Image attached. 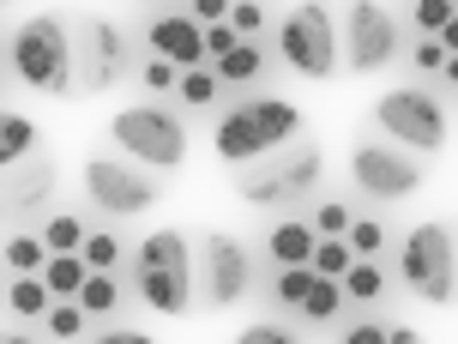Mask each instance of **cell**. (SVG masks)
<instances>
[{
	"mask_svg": "<svg viewBox=\"0 0 458 344\" xmlns=\"http://www.w3.org/2000/svg\"><path fill=\"white\" fill-rule=\"evenodd\" d=\"M301 127H308V115L290 103V97H272V91H253L242 97V103H229L224 115H217V133H211V145H217V158L224 163H242V169H253V163L277 158V151H290L301 139Z\"/></svg>",
	"mask_w": 458,
	"mask_h": 344,
	"instance_id": "6da1fadb",
	"label": "cell"
},
{
	"mask_svg": "<svg viewBox=\"0 0 458 344\" xmlns=\"http://www.w3.org/2000/svg\"><path fill=\"white\" fill-rule=\"evenodd\" d=\"M133 297L151 314H187L199 302V260L182 229H151L133 248Z\"/></svg>",
	"mask_w": 458,
	"mask_h": 344,
	"instance_id": "7a4b0ae2",
	"label": "cell"
},
{
	"mask_svg": "<svg viewBox=\"0 0 458 344\" xmlns=\"http://www.w3.org/2000/svg\"><path fill=\"white\" fill-rule=\"evenodd\" d=\"M320 176H326V151L314 139H296L290 151L242 169V176H235V200H248V206H259V211H290L320 187Z\"/></svg>",
	"mask_w": 458,
	"mask_h": 344,
	"instance_id": "3957f363",
	"label": "cell"
},
{
	"mask_svg": "<svg viewBox=\"0 0 458 344\" xmlns=\"http://www.w3.org/2000/svg\"><path fill=\"white\" fill-rule=\"evenodd\" d=\"M6 67L19 73L30 91L43 97H67L79 91V55H72V37L61 19H30L13 30V48H6Z\"/></svg>",
	"mask_w": 458,
	"mask_h": 344,
	"instance_id": "277c9868",
	"label": "cell"
},
{
	"mask_svg": "<svg viewBox=\"0 0 458 344\" xmlns=\"http://www.w3.org/2000/svg\"><path fill=\"white\" fill-rule=\"evenodd\" d=\"M109 139L121 145V158H133L139 169H182L187 163V121L163 103H133L109 121Z\"/></svg>",
	"mask_w": 458,
	"mask_h": 344,
	"instance_id": "5b68a950",
	"label": "cell"
},
{
	"mask_svg": "<svg viewBox=\"0 0 458 344\" xmlns=\"http://www.w3.org/2000/svg\"><path fill=\"white\" fill-rule=\"evenodd\" d=\"M398 278H404V290L416 302H446L458 297V242L446 224H416L404 236V248H398Z\"/></svg>",
	"mask_w": 458,
	"mask_h": 344,
	"instance_id": "8992f818",
	"label": "cell"
},
{
	"mask_svg": "<svg viewBox=\"0 0 458 344\" xmlns=\"http://www.w3.org/2000/svg\"><path fill=\"white\" fill-rule=\"evenodd\" d=\"M374 127L380 139H392L398 151H411V158H435L446 151V103L435 91H422V85H404V91H386L374 103Z\"/></svg>",
	"mask_w": 458,
	"mask_h": 344,
	"instance_id": "52a82bcc",
	"label": "cell"
},
{
	"mask_svg": "<svg viewBox=\"0 0 458 344\" xmlns=\"http://www.w3.org/2000/svg\"><path fill=\"white\" fill-rule=\"evenodd\" d=\"M85 200L97 218H145L163 200V176L157 169H139L133 158H85Z\"/></svg>",
	"mask_w": 458,
	"mask_h": 344,
	"instance_id": "ba28073f",
	"label": "cell"
},
{
	"mask_svg": "<svg viewBox=\"0 0 458 344\" xmlns=\"http://www.w3.org/2000/svg\"><path fill=\"white\" fill-rule=\"evenodd\" d=\"M277 61L301 79H338L344 67V37L332 30V13L326 6H290L284 24H277Z\"/></svg>",
	"mask_w": 458,
	"mask_h": 344,
	"instance_id": "9c48e42d",
	"label": "cell"
},
{
	"mask_svg": "<svg viewBox=\"0 0 458 344\" xmlns=\"http://www.w3.org/2000/svg\"><path fill=\"white\" fill-rule=\"evenodd\" d=\"M350 182L362 200L374 206H392V200H411L416 187H422V163L411 151H398L392 139H362L356 151H350Z\"/></svg>",
	"mask_w": 458,
	"mask_h": 344,
	"instance_id": "30bf717a",
	"label": "cell"
},
{
	"mask_svg": "<svg viewBox=\"0 0 458 344\" xmlns=\"http://www.w3.org/2000/svg\"><path fill=\"white\" fill-rule=\"evenodd\" d=\"M253 248L248 242H235V236H206V248H199V302L206 308H235V302L253 297Z\"/></svg>",
	"mask_w": 458,
	"mask_h": 344,
	"instance_id": "8fae6325",
	"label": "cell"
},
{
	"mask_svg": "<svg viewBox=\"0 0 458 344\" xmlns=\"http://www.w3.org/2000/svg\"><path fill=\"white\" fill-rule=\"evenodd\" d=\"M398 43H404V30L392 19L386 6H374V0H356L350 6V30H344V61L350 73H380L398 61Z\"/></svg>",
	"mask_w": 458,
	"mask_h": 344,
	"instance_id": "7c38bea8",
	"label": "cell"
},
{
	"mask_svg": "<svg viewBox=\"0 0 458 344\" xmlns=\"http://www.w3.org/2000/svg\"><path fill=\"white\" fill-rule=\"evenodd\" d=\"M133 67V48H127V30L114 19H97L85 24L79 37V97H103L109 85H121Z\"/></svg>",
	"mask_w": 458,
	"mask_h": 344,
	"instance_id": "4fadbf2b",
	"label": "cell"
},
{
	"mask_svg": "<svg viewBox=\"0 0 458 344\" xmlns=\"http://www.w3.org/2000/svg\"><path fill=\"white\" fill-rule=\"evenodd\" d=\"M145 43H151V55L157 61H169V67H211V55H206V24L193 19L187 6H163V13H151L145 19Z\"/></svg>",
	"mask_w": 458,
	"mask_h": 344,
	"instance_id": "5bb4252c",
	"label": "cell"
},
{
	"mask_svg": "<svg viewBox=\"0 0 458 344\" xmlns=\"http://www.w3.org/2000/svg\"><path fill=\"white\" fill-rule=\"evenodd\" d=\"M55 187H61V176H55V158H48V151H37V158L19 163V169H6V218H19V224L43 218L48 200H55Z\"/></svg>",
	"mask_w": 458,
	"mask_h": 344,
	"instance_id": "9a60e30c",
	"label": "cell"
},
{
	"mask_svg": "<svg viewBox=\"0 0 458 344\" xmlns=\"http://www.w3.org/2000/svg\"><path fill=\"white\" fill-rule=\"evenodd\" d=\"M314 254H320V236H314L308 218H284V224H272V236H266V260H272L277 272H284V266H314Z\"/></svg>",
	"mask_w": 458,
	"mask_h": 344,
	"instance_id": "2e32d148",
	"label": "cell"
},
{
	"mask_svg": "<svg viewBox=\"0 0 458 344\" xmlns=\"http://www.w3.org/2000/svg\"><path fill=\"white\" fill-rule=\"evenodd\" d=\"M314 284H320V272H314V266H284V272H272L266 297H272L277 314H301V308H308V297H314Z\"/></svg>",
	"mask_w": 458,
	"mask_h": 344,
	"instance_id": "e0dca14e",
	"label": "cell"
},
{
	"mask_svg": "<svg viewBox=\"0 0 458 344\" xmlns=\"http://www.w3.org/2000/svg\"><path fill=\"white\" fill-rule=\"evenodd\" d=\"M37 158V121L19 109L0 115V169H19V163Z\"/></svg>",
	"mask_w": 458,
	"mask_h": 344,
	"instance_id": "ac0fdd59",
	"label": "cell"
},
{
	"mask_svg": "<svg viewBox=\"0 0 458 344\" xmlns=\"http://www.w3.org/2000/svg\"><path fill=\"white\" fill-rule=\"evenodd\" d=\"M48 260H55V254H48V242L37 236V229H19V236L6 242V272L13 278H43Z\"/></svg>",
	"mask_w": 458,
	"mask_h": 344,
	"instance_id": "d6986e66",
	"label": "cell"
},
{
	"mask_svg": "<svg viewBox=\"0 0 458 344\" xmlns=\"http://www.w3.org/2000/svg\"><path fill=\"white\" fill-rule=\"evenodd\" d=\"M43 284L55 290V302H79V290L91 284L85 254H55V260H48V272H43Z\"/></svg>",
	"mask_w": 458,
	"mask_h": 344,
	"instance_id": "ffe728a7",
	"label": "cell"
},
{
	"mask_svg": "<svg viewBox=\"0 0 458 344\" xmlns=\"http://www.w3.org/2000/svg\"><path fill=\"white\" fill-rule=\"evenodd\" d=\"M37 236L48 242V254H85V242H91V229H85L79 211H48Z\"/></svg>",
	"mask_w": 458,
	"mask_h": 344,
	"instance_id": "44dd1931",
	"label": "cell"
},
{
	"mask_svg": "<svg viewBox=\"0 0 458 344\" xmlns=\"http://www.w3.org/2000/svg\"><path fill=\"white\" fill-rule=\"evenodd\" d=\"M6 308L24 314V321H48V308H55V290H48L43 278H13V290H6Z\"/></svg>",
	"mask_w": 458,
	"mask_h": 344,
	"instance_id": "7402d4cb",
	"label": "cell"
},
{
	"mask_svg": "<svg viewBox=\"0 0 458 344\" xmlns=\"http://www.w3.org/2000/svg\"><path fill=\"white\" fill-rule=\"evenodd\" d=\"M217 79H224V85H253V79H266V48H259V43H242L235 55H224V61H217Z\"/></svg>",
	"mask_w": 458,
	"mask_h": 344,
	"instance_id": "603a6c76",
	"label": "cell"
},
{
	"mask_svg": "<svg viewBox=\"0 0 458 344\" xmlns=\"http://www.w3.org/2000/svg\"><path fill=\"white\" fill-rule=\"evenodd\" d=\"M344 302H350V297H344L338 278H320V284H314V297H308V308H301V321L320 332V326H332V321L344 314Z\"/></svg>",
	"mask_w": 458,
	"mask_h": 344,
	"instance_id": "cb8c5ba5",
	"label": "cell"
},
{
	"mask_svg": "<svg viewBox=\"0 0 458 344\" xmlns=\"http://www.w3.org/2000/svg\"><path fill=\"white\" fill-rule=\"evenodd\" d=\"M182 109H211L217 97H224V79H217V67H193V73H182Z\"/></svg>",
	"mask_w": 458,
	"mask_h": 344,
	"instance_id": "d4e9b609",
	"label": "cell"
},
{
	"mask_svg": "<svg viewBox=\"0 0 458 344\" xmlns=\"http://www.w3.org/2000/svg\"><path fill=\"white\" fill-rule=\"evenodd\" d=\"M344 297L362 302V308H374V302L386 297V272H380L374 260H356V266H350V278H344Z\"/></svg>",
	"mask_w": 458,
	"mask_h": 344,
	"instance_id": "484cf974",
	"label": "cell"
},
{
	"mask_svg": "<svg viewBox=\"0 0 458 344\" xmlns=\"http://www.w3.org/2000/svg\"><path fill=\"white\" fill-rule=\"evenodd\" d=\"M79 308H85L91 321H109L114 308H121V284H114L109 272H91V284L79 290Z\"/></svg>",
	"mask_w": 458,
	"mask_h": 344,
	"instance_id": "4316f807",
	"label": "cell"
},
{
	"mask_svg": "<svg viewBox=\"0 0 458 344\" xmlns=\"http://www.w3.org/2000/svg\"><path fill=\"white\" fill-rule=\"evenodd\" d=\"M85 326H91V314H85L79 302H55L48 321H43V332H48V339H61V344H79V339H85Z\"/></svg>",
	"mask_w": 458,
	"mask_h": 344,
	"instance_id": "83f0119b",
	"label": "cell"
},
{
	"mask_svg": "<svg viewBox=\"0 0 458 344\" xmlns=\"http://www.w3.org/2000/svg\"><path fill=\"white\" fill-rule=\"evenodd\" d=\"M127 260V248H121V236L114 229H91V242H85V266L91 272H109L114 278V266Z\"/></svg>",
	"mask_w": 458,
	"mask_h": 344,
	"instance_id": "f1b7e54d",
	"label": "cell"
},
{
	"mask_svg": "<svg viewBox=\"0 0 458 344\" xmlns=\"http://www.w3.org/2000/svg\"><path fill=\"white\" fill-rule=\"evenodd\" d=\"M308 224H314V236H320V242H344V236H350V224H356V211L344 206V200H326V206H314V218H308Z\"/></svg>",
	"mask_w": 458,
	"mask_h": 344,
	"instance_id": "f546056e",
	"label": "cell"
},
{
	"mask_svg": "<svg viewBox=\"0 0 458 344\" xmlns=\"http://www.w3.org/2000/svg\"><path fill=\"white\" fill-rule=\"evenodd\" d=\"M344 242H350V254H356V260H374V254L386 248V229H380V218H362V211H356V224H350V236H344Z\"/></svg>",
	"mask_w": 458,
	"mask_h": 344,
	"instance_id": "4dcf8cb0",
	"label": "cell"
},
{
	"mask_svg": "<svg viewBox=\"0 0 458 344\" xmlns=\"http://www.w3.org/2000/svg\"><path fill=\"white\" fill-rule=\"evenodd\" d=\"M453 19H458V0H416V6H411V24H416V30H428V37H440Z\"/></svg>",
	"mask_w": 458,
	"mask_h": 344,
	"instance_id": "1f68e13d",
	"label": "cell"
},
{
	"mask_svg": "<svg viewBox=\"0 0 458 344\" xmlns=\"http://www.w3.org/2000/svg\"><path fill=\"white\" fill-rule=\"evenodd\" d=\"M139 85H145V91H151V103H157L163 91H182V67H169V61H157V55H151V61L139 67Z\"/></svg>",
	"mask_w": 458,
	"mask_h": 344,
	"instance_id": "d6a6232c",
	"label": "cell"
},
{
	"mask_svg": "<svg viewBox=\"0 0 458 344\" xmlns=\"http://www.w3.org/2000/svg\"><path fill=\"white\" fill-rule=\"evenodd\" d=\"M350 266H356V254H350V242H320V254H314V272L320 278H350Z\"/></svg>",
	"mask_w": 458,
	"mask_h": 344,
	"instance_id": "836d02e7",
	"label": "cell"
},
{
	"mask_svg": "<svg viewBox=\"0 0 458 344\" xmlns=\"http://www.w3.org/2000/svg\"><path fill=\"white\" fill-rule=\"evenodd\" d=\"M235 344H301V339L284 321H253V326H242V332H235Z\"/></svg>",
	"mask_w": 458,
	"mask_h": 344,
	"instance_id": "e575fe53",
	"label": "cell"
},
{
	"mask_svg": "<svg viewBox=\"0 0 458 344\" xmlns=\"http://www.w3.org/2000/svg\"><path fill=\"white\" fill-rule=\"evenodd\" d=\"M392 339V326L386 321H374V314H356V321H350V332H344L338 344H386Z\"/></svg>",
	"mask_w": 458,
	"mask_h": 344,
	"instance_id": "d590c367",
	"label": "cell"
},
{
	"mask_svg": "<svg viewBox=\"0 0 458 344\" xmlns=\"http://www.w3.org/2000/svg\"><path fill=\"white\" fill-rule=\"evenodd\" d=\"M235 48H242V30H235V24H211V30H206V55H211V67H217L224 55H235Z\"/></svg>",
	"mask_w": 458,
	"mask_h": 344,
	"instance_id": "8d00e7d4",
	"label": "cell"
},
{
	"mask_svg": "<svg viewBox=\"0 0 458 344\" xmlns=\"http://www.w3.org/2000/svg\"><path fill=\"white\" fill-rule=\"evenodd\" d=\"M229 24L242 30V43H259V30H266V6H229Z\"/></svg>",
	"mask_w": 458,
	"mask_h": 344,
	"instance_id": "74e56055",
	"label": "cell"
},
{
	"mask_svg": "<svg viewBox=\"0 0 458 344\" xmlns=\"http://www.w3.org/2000/svg\"><path fill=\"white\" fill-rule=\"evenodd\" d=\"M411 67L416 73H446V48H440L435 37H422V43L411 48Z\"/></svg>",
	"mask_w": 458,
	"mask_h": 344,
	"instance_id": "f35d334b",
	"label": "cell"
},
{
	"mask_svg": "<svg viewBox=\"0 0 458 344\" xmlns=\"http://www.w3.org/2000/svg\"><path fill=\"white\" fill-rule=\"evenodd\" d=\"M91 344H157L151 332H133V326H103Z\"/></svg>",
	"mask_w": 458,
	"mask_h": 344,
	"instance_id": "ab89813d",
	"label": "cell"
},
{
	"mask_svg": "<svg viewBox=\"0 0 458 344\" xmlns=\"http://www.w3.org/2000/svg\"><path fill=\"white\" fill-rule=\"evenodd\" d=\"M386 344H422V339H416L411 326H392V339H386Z\"/></svg>",
	"mask_w": 458,
	"mask_h": 344,
	"instance_id": "60d3db41",
	"label": "cell"
},
{
	"mask_svg": "<svg viewBox=\"0 0 458 344\" xmlns=\"http://www.w3.org/2000/svg\"><path fill=\"white\" fill-rule=\"evenodd\" d=\"M446 85L458 91V55H446Z\"/></svg>",
	"mask_w": 458,
	"mask_h": 344,
	"instance_id": "b9f144b4",
	"label": "cell"
},
{
	"mask_svg": "<svg viewBox=\"0 0 458 344\" xmlns=\"http://www.w3.org/2000/svg\"><path fill=\"white\" fill-rule=\"evenodd\" d=\"M6 344H37V339H19V332H13V339H6Z\"/></svg>",
	"mask_w": 458,
	"mask_h": 344,
	"instance_id": "7bdbcfd3",
	"label": "cell"
}]
</instances>
